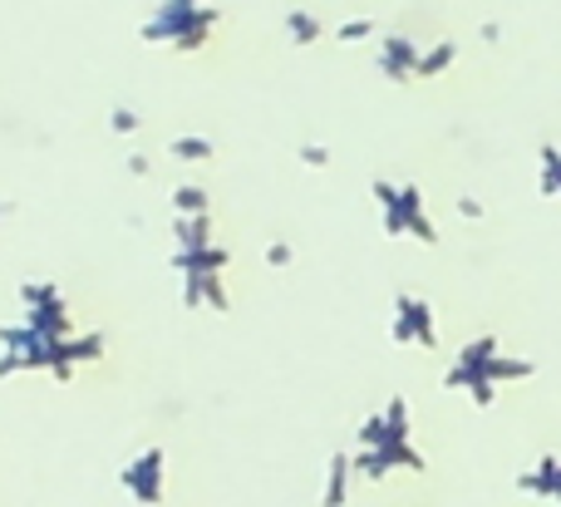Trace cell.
<instances>
[{"instance_id": "cell-1", "label": "cell", "mask_w": 561, "mask_h": 507, "mask_svg": "<svg viewBox=\"0 0 561 507\" xmlns=\"http://www.w3.org/2000/svg\"><path fill=\"white\" fill-rule=\"evenodd\" d=\"M178 158H207V143H203V138H178Z\"/></svg>"}, {"instance_id": "cell-2", "label": "cell", "mask_w": 561, "mask_h": 507, "mask_svg": "<svg viewBox=\"0 0 561 507\" xmlns=\"http://www.w3.org/2000/svg\"><path fill=\"white\" fill-rule=\"evenodd\" d=\"M178 207H193V212H203V193H178Z\"/></svg>"}]
</instances>
